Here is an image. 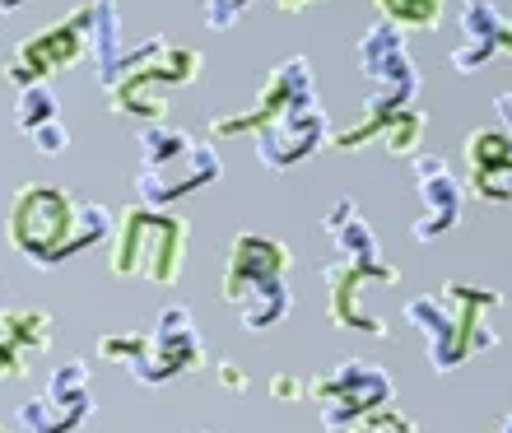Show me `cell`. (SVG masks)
I'll list each match as a JSON object with an SVG mask.
<instances>
[{"mask_svg": "<svg viewBox=\"0 0 512 433\" xmlns=\"http://www.w3.org/2000/svg\"><path fill=\"white\" fill-rule=\"evenodd\" d=\"M494 112H499L494 122L508 126V131H512V94H499V98H494Z\"/></svg>", "mask_w": 512, "mask_h": 433, "instance_id": "cell-30", "label": "cell"}, {"mask_svg": "<svg viewBox=\"0 0 512 433\" xmlns=\"http://www.w3.org/2000/svg\"><path fill=\"white\" fill-rule=\"evenodd\" d=\"M345 433H424V429H419V420H410L405 410H396V406L387 401V406L368 410L364 420H354Z\"/></svg>", "mask_w": 512, "mask_h": 433, "instance_id": "cell-25", "label": "cell"}, {"mask_svg": "<svg viewBox=\"0 0 512 433\" xmlns=\"http://www.w3.org/2000/svg\"><path fill=\"white\" fill-rule=\"evenodd\" d=\"M94 410V396H89V368L75 359V364L52 368V378L33 401L19 406V424L28 433H75Z\"/></svg>", "mask_w": 512, "mask_h": 433, "instance_id": "cell-14", "label": "cell"}, {"mask_svg": "<svg viewBox=\"0 0 512 433\" xmlns=\"http://www.w3.org/2000/svg\"><path fill=\"white\" fill-rule=\"evenodd\" d=\"M191 224L168 215L159 205H126L112 224L108 271L122 280H149L159 289H173L182 280V257H187Z\"/></svg>", "mask_w": 512, "mask_h": 433, "instance_id": "cell-4", "label": "cell"}, {"mask_svg": "<svg viewBox=\"0 0 512 433\" xmlns=\"http://www.w3.org/2000/svg\"><path fill=\"white\" fill-rule=\"evenodd\" d=\"M256 0H205V28H233Z\"/></svg>", "mask_w": 512, "mask_h": 433, "instance_id": "cell-27", "label": "cell"}, {"mask_svg": "<svg viewBox=\"0 0 512 433\" xmlns=\"http://www.w3.org/2000/svg\"><path fill=\"white\" fill-rule=\"evenodd\" d=\"M145 350H149V340L145 336H135V331H126V336H103L98 340V354L103 359H112V364H126L135 373V368L145 364Z\"/></svg>", "mask_w": 512, "mask_h": 433, "instance_id": "cell-26", "label": "cell"}, {"mask_svg": "<svg viewBox=\"0 0 512 433\" xmlns=\"http://www.w3.org/2000/svg\"><path fill=\"white\" fill-rule=\"evenodd\" d=\"M270 396H275V401H303V396H308V382L298 378V373H275V378H270Z\"/></svg>", "mask_w": 512, "mask_h": 433, "instance_id": "cell-28", "label": "cell"}, {"mask_svg": "<svg viewBox=\"0 0 512 433\" xmlns=\"http://www.w3.org/2000/svg\"><path fill=\"white\" fill-rule=\"evenodd\" d=\"M28 0H0V14H10V10H24Z\"/></svg>", "mask_w": 512, "mask_h": 433, "instance_id": "cell-32", "label": "cell"}, {"mask_svg": "<svg viewBox=\"0 0 512 433\" xmlns=\"http://www.w3.org/2000/svg\"><path fill=\"white\" fill-rule=\"evenodd\" d=\"M14 126H19V131L28 136V145L38 149V154H47V159H56V154H66L70 149V131H66V122H61V103H56V94L47 89V84H28V89H19Z\"/></svg>", "mask_w": 512, "mask_h": 433, "instance_id": "cell-18", "label": "cell"}, {"mask_svg": "<svg viewBox=\"0 0 512 433\" xmlns=\"http://www.w3.org/2000/svg\"><path fill=\"white\" fill-rule=\"evenodd\" d=\"M215 373H219V387H229L233 396L252 392V378H247V373H243V368H238V364H219Z\"/></svg>", "mask_w": 512, "mask_h": 433, "instance_id": "cell-29", "label": "cell"}, {"mask_svg": "<svg viewBox=\"0 0 512 433\" xmlns=\"http://www.w3.org/2000/svg\"><path fill=\"white\" fill-rule=\"evenodd\" d=\"M224 173V159L210 140H196L173 126H149L140 136V168H135V187L145 205H173L191 191L210 187Z\"/></svg>", "mask_w": 512, "mask_h": 433, "instance_id": "cell-5", "label": "cell"}, {"mask_svg": "<svg viewBox=\"0 0 512 433\" xmlns=\"http://www.w3.org/2000/svg\"><path fill=\"white\" fill-rule=\"evenodd\" d=\"M503 308L499 289L485 285H466V280H452L438 294L410 298L405 303V317L424 336V350H429L433 373H452L461 368L471 354L494 350L499 336H494V312Z\"/></svg>", "mask_w": 512, "mask_h": 433, "instance_id": "cell-1", "label": "cell"}, {"mask_svg": "<svg viewBox=\"0 0 512 433\" xmlns=\"http://www.w3.org/2000/svg\"><path fill=\"white\" fill-rule=\"evenodd\" d=\"M308 396L322 406V429L340 433L354 420H364L368 410H378L391 401V378L387 368L368 364V359H340L336 368H326L308 382Z\"/></svg>", "mask_w": 512, "mask_h": 433, "instance_id": "cell-8", "label": "cell"}, {"mask_svg": "<svg viewBox=\"0 0 512 433\" xmlns=\"http://www.w3.org/2000/svg\"><path fill=\"white\" fill-rule=\"evenodd\" d=\"M494 433H512V415H508V420H503V424H499V429H494Z\"/></svg>", "mask_w": 512, "mask_h": 433, "instance_id": "cell-33", "label": "cell"}, {"mask_svg": "<svg viewBox=\"0 0 512 433\" xmlns=\"http://www.w3.org/2000/svg\"><path fill=\"white\" fill-rule=\"evenodd\" d=\"M70 224H75V201L61 187H47V182H24L14 191L10 215H5L10 247L33 266H61Z\"/></svg>", "mask_w": 512, "mask_h": 433, "instance_id": "cell-7", "label": "cell"}, {"mask_svg": "<svg viewBox=\"0 0 512 433\" xmlns=\"http://www.w3.org/2000/svg\"><path fill=\"white\" fill-rule=\"evenodd\" d=\"M196 75H201V52L196 47H177V42L154 38L122 56V70H117V80L103 94L126 117L159 122L163 112H168V89L173 84H191Z\"/></svg>", "mask_w": 512, "mask_h": 433, "instance_id": "cell-6", "label": "cell"}, {"mask_svg": "<svg viewBox=\"0 0 512 433\" xmlns=\"http://www.w3.org/2000/svg\"><path fill=\"white\" fill-rule=\"evenodd\" d=\"M112 210H103V205H75V224H70V238L66 247H61V261H70L75 252H84V247L103 243V238H112Z\"/></svg>", "mask_w": 512, "mask_h": 433, "instance_id": "cell-24", "label": "cell"}, {"mask_svg": "<svg viewBox=\"0 0 512 433\" xmlns=\"http://www.w3.org/2000/svg\"><path fill=\"white\" fill-rule=\"evenodd\" d=\"M322 233L331 238V247H336L340 261H364V266L387 261L382 257V243H378V233H373V224H368L364 210H359V201H350V196L326 210Z\"/></svg>", "mask_w": 512, "mask_h": 433, "instance_id": "cell-19", "label": "cell"}, {"mask_svg": "<svg viewBox=\"0 0 512 433\" xmlns=\"http://www.w3.org/2000/svg\"><path fill=\"white\" fill-rule=\"evenodd\" d=\"M289 247L280 238H266V233H238L229 247V261H224V303L238 308V322L247 331H270L280 326L294 308L289 298Z\"/></svg>", "mask_w": 512, "mask_h": 433, "instance_id": "cell-3", "label": "cell"}, {"mask_svg": "<svg viewBox=\"0 0 512 433\" xmlns=\"http://www.w3.org/2000/svg\"><path fill=\"white\" fill-rule=\"evenodd\" d=\"M326 317L345 331H364V336H378L387 340V322H382V312L364 308V289L368 285H382V289H396L401 285V271L387 266V261H336V266H326Z\"/></svg>", "mask_w": 512, "mask_h": 433, "instance_id": "cell-11", "label": "cell"}, {"mask_svg": "<svg viewBox=\"0 0 512 433\" xmlns=\"http://www.w3.org/2000/svg\"><path fill=\"white\" fill-rule=\"evenodd\" d=\"M410 177H415V191H419V201H424L419 219L410 224V238H415V243H438L443 233H452L461 224L466 187L457 182L452 163H447L443 154H429V149L410 154Z\"/></svg>", "mask_w": 512, "mask_h": 433, "instance_id": "cell-12", "label": "cell"}, {"mask_svg": "<svg viewBox=\"0 0 512 433\" xmlns=\"http://www.w3.org/2000/svg\"><path fill=\"white\" fill-rule=\"evenodd\" d=\"M466 173L471 191L489 205H512V131L508 126H475L466 136Z\"/></svg>", "mask_w": 512, "mask_h": 433, "instance_id": "cell-17", "label": "cell"}, {"mask_svg": "<svg viewBox=\"0 0 512 433\" xmlns=\"http://www.w3.org/2000/svg\"><path fill=\"white\" fill-rule=\"evenodd\" d=\"M0 433H5V429H0Z\"/></svg>", "mask_w": 512, "mask_h": 433, "instance_id": "cell-34", "label": "cell"}, {"mask_svg": "<svg viewBox=\"0 0 512 433\" xmlns=\"http://www.w3.org/2000/svg\"><path fill=\"white\" fill-rule=\"evenodd\" d=\"M89 42H94V5L56 19L52 28H42L33 38H24L10 56V84L14 89H28V84H47L56 70L75 66L89 56Z\"/></svg>", "mask_w": 512, "mask_h": 433, "instance_id": "cell-10", "label": "cell"}, {"mask_svg": "<svg viewBox=\"0 0 512 433\" xmlns=\"http://www.w3.org/2000/svg\"><path fill=\"white\" fill-rule=\"evenodd\" d=\"M326 145H331V122H326L322 108L289 112V117H280V122H270L256 131V159L266 163V168H275V173L312 159V154Z\"/></svg>", "mask_w": 512, "mask_h": 433, "instance_id": "cell-16", "label": "cell"}, {"mask_svg": "<svg viewBox=\"0 0 512 433\" xmlns=\"http://www.w3.org/2000/svg\"><path fill=\"white\" fill-rule=\"evenodd\" d=\"M317 108V84H312V66L308 56H289L266 75L261 94L247 112H233V117H215L210 122V140H233V136H256L261 126L280 122L289 112H308Z\"/></svg>", "mask_w": 512, "mask_h": 433, "instance_id": "cell-9", "label": "cell"}, {"mask_svg": "<svg viewBox=\"0 0 512 433\" xmlns=\"http://www.w3.org/2000/svg\"><path fill=\"white\" fill-rule=\"evenodd\" d=\"M122 10H117V0H94V42H89V61L98 70V84L108 89L117 80V70H122Z\"/></svg>", "mask_w": 512, "mask_h": 433, "instance_id": "cell-21", "label": "cell"}, {"mask_svg": "<svg viewBox=\"0 0 512 433\" xmlns=\"http://www.w3.org/2000/svg\"><path fill=\"white\" fill-rule=\"evenodd\" d=\"M284 14H298V10H312V5H322V0H275Z\"/></svg>", "mask_w": 512, "mask_h": 433, "instance_id": "cell-31", "label": "cell"}, {"mask_svg": "<svg viewBox=\"0 0 512 433\" xmlns=\"http://www.w3.org/2000/svg\"><path fill=\"white\" fill-rule=\"evenodd\" d=\"M149 350H145V364L135 368V382L145 387H163L173 378H191L201 368L205 350H201V336H196V317L187 308H163L154 331H149Z\"/></svg>", "mask_w": 512, "mask_h": 433, "instance_id": "cell-13", "label": "cell"}, {"mask_svg": "<svg viewBox=\"0 0 512 433\" xmlns=\"http://www.w3.org/2000/svg\"><path fill=\"white\" fill-rule=\"evenodd\" d=\"M373 5H378L382 19L396 24L401 33H433L447 14V0H373Z\"/></svg>", "mask_w": 512, "mask_h": 433, "instance_id": "cell-22", "label": "cell"}, {"mask_svg": "<svg viewBox=\"0 0 512 433\" xmlns=\"http://www.w3.org/2000/svg\"><path fill=\"white\" fill-rule=\"evenodd\" d=\"M0 350L33 364L38 354L52 350V317L38 308H5L0 312Z\"/></svg>", "mask_w": 512, "mask_h": 433, "instance_id": "cell-20", "label": "cell"}, {"mask_svg": "<svg viewBox=\"0 0 512 433\" xmlns=\"http://www.w3.org/2000/svg\"><path fill=\"white\" fill-rule=\"evenodd\" d=\"M494 56H512V24L503 19L499 0H461V42L447 52V66L471 75Z\"/></svg>", "mask_w": 512, "mask_h": 433, "instance_id": "cell-15", "label": "cell"}, {"mask_svg": "<svg viewBox=\"0 0 512 433\" xmlns=\"http://www.w3.org/2000/svg\"><path fill=\"white\" fill-rule=\"evenodd\" d=\"M424 131H429V117L410 103V108H401L396 117L387 122V131H382V149H387L391 159H410V154H419L424 149Z\"/></svg>", "mask_w": 512, "mask_h": 433, "instance_id": "cell-23", "label": "cell"}, {"mask_svg": "<svg viewBox=\"0 0 512 433\" xmlns=\"http://www.w3.org/2000/svg\"><path fill=\"white\" fill-rule=\"evenodd\" d=\"M354 56H359V70L373 84V94H368L359 122L345 126V131H331V145L336 149H364L368 140H378L391 117L401 108H410L419 94V66H415V56L405 52V38L396 24H387V19L373 24L359 38Z\"/></svg>", "mask_w": 512, "mask_h": 433, "instance_id": "cell-2", "label": "cell"}]
</instances>
